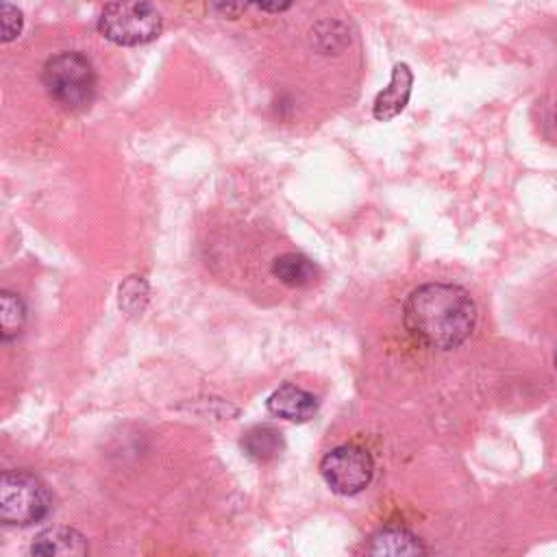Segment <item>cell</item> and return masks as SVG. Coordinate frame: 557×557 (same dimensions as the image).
Here are the masks:
<instances>
[{
	"label": "cell",
	"instance_id": "1",
	"mask_svg": "<svg viewBox=\"0 0 557 557\" xmlns=\"http://www.w3.org/2000/svg\"><path fill=\"white\" fill-rule=\"evenodd\" d=\"M403 318L418 342L448 350L470 337L476 324V307L461 285L424 283L407 296Z\"/></svg>",
	"mask_w": 557,
	"mask_h": 557
},
{
	"label": "cell",
	"instance_id": "2",
	"mask_svg": "<svg viewBox=\"0 0 557 557\" xmlns=\"http://www.w3.org/2000/svg\"><path fill=\"white\" fill-rule=\"evenodd\" d=\"M41 83L48 96L67 111L87 109L96 96V70L78 50H63L46 59Z\"/></svg>",
	"mask_w": 557,
	"mask_h": 557
},
{
	"label": "cell",
	"instance_id": "3",
	"mask_svg": "<svg viewBox=\"0 0 557 557\" xmlns=\"http://www.w3.org/2000/svg\"><path fill=\"white\" fill-rule=\"evenodd\" d=\"M161 30L163 17L150 2H109L98 17V33L115 46H144Z\"/></svg>",
	"mask_w": 557,
	"mask_h": 557
},
{
	"label": "cell",
	"instance_id": "4",
	"mask_svg": "<svg viewBox=\"0 0 557 557\" xmlns=\"http://www.w3.org/2000/svg\"><path fill=\"white\" fill-rule=\"evenodd\" d=\"M52 496L48 487L26 470H7L0 476V520L4 524H33L48 516Z\"/></svg>",
	"mask_w": 557,
	"mask_h": 557
},
{
	"label": "cell",
	"instance_id": "5",
	"mask_svg": "<svg viewBox=\"0 0 557 557\" xmlns=\"http://www.w3.org/2000/svg\"><path fill=\"white\" fill-rule=\"evenodd\" d=\"M374 463L366 448L361 446H337L329 450L320 461V474L326 485L342 496L359 494L372 481Z\"/></svg>",
	"mask_w": 557,
	"mask_h": 557
},
{
	"label": "cell",
	"instance_id": "6",
	"mask_svg": "<svg viewBox=\"0 0 557 557\" xmlns=\"http://www.w3.org/2000/svg\"><path fill=\"white\" fill-rule=\"evenodd\" d=\"M33 557H89L85 535L72 527H48L30 542Z\"/></svg>",
	"mask_w": 557,
	"mask_h": 557
},
{
	"label": "cell",
	"instance_id": "7",
	"mask_svg": "<svg viewBox=\"0 0 557 557\" xmlns=\"http://www.w3.org/2000/svg\"><path fill=\"white\" fill-rule=\"evenodd\" d=\"M363 557H426L418 535L403 527H385L376 531L363 550Z\"/></svg>",
	"mask_w": 557,
	"mask_h": 557
},
{
	"label": "cell",
	"instance_id": "8",
	"mask_svg": "<svg viewBox=\"0 0 557 557\" xmlns=\"http://www.w3.org/2000/svg\"><path fill=\"white\" fill-rule=\"evenodd\" d=\"M411 87H413V74L409 70L407 63H396L392 70V78L389 85L383 87L374 102H372V115L379 122H387L392 117H396L409 102L411 96Z\"/></svg>",
	"mask_w": 557,
	"mask_h": 557
},
{
	"label": "cell",
	"instance_id": "9",
	"mask_svg": "<svg viewBox=\"0 0 557 557\" xmlns=\"http://www.w3.org/2000/svg\"><path fill=\"white\" fill-rule=\"evenodd\" d=\"M268 409L283 420L307 422L318 411V398L294 383H283L270 394Z\"/></svg>",
	"mask_w": 557,
	"mask_h": 557
},
{
	"label": "cell",
	"instance_id": "10",
	"mask_svg": "<svg viewBox=\"0 0 557 557\" xmlns=\"http://www.w3.org/2000/svg\"><path fill=\"white\" fill-rule=\"evenodd\" d=\"M272 274L287 287H307L320 272L309 257L300 252H285L272 261Z\"/></svg>",
	"mask_w": 557,
	"mask_h": 557
},
{
	"label": "cell",
	"instance_id": "11",
	"mask_svg": "<svg viewBox=\"0 0 557 557\" xmlns=\"http://www.w3.org/2000/svg\"><path fill=\"white\" fill-rule=\"evenodd\" d=\"M242 446L248 457H252L257 461H270L283 453L285 442H283V435L278 429H274L270 424H259V426H252L250 431H246Z\"/></svg>",
	"mask_w": 557,
	"mask_h": 557
},
{
	"label": "cell",
	"instance_id": "12",
	"mask_svg": "<svg viewBox=\"0 0 557 557\" xmlns=\"http://www.w3.org/2000/svg\"><path fill=\"white\" fill-rule=\"evenodd\" d=\"M0 322H2V329H0L2 342L15 339L24 331V324H26L24 302L17 294H13L9 289L0 292Z\"/></svg>",
	"mask_w": 557,
	"mask_h": 557
},
{
	"label": "cell",
	"instance_id": "13",
	"mask_svg": "<svg viewBox=\"0 0 557 557\" xmlns=\"http://www.w3.org/2000/svg\"><path fill=\"white\" fill-rule=\"evenodd\" d=\"M117 302H120V309L128 315L141 313L148 302V283L144 281V276H137V274L126 276L117 289Z\"/></svg>",
	"mask_w": 557,
	"mask_h": 557
},
{
	"label": "cell",
	"instance_id": "14",
	"mask_svg": "<svg viewBox=\"0 0 557 557\" xmlns=\"http://www.w3.org/2000/svg\"><path fill=\"white\" fill-rule=\"evenodd\" d=\"M0 17H2V41H11L20 35L22 30V13L17 7L2 2L0 4Z\"/></svg>",
	"mask_w": 557,
	"mask_h": 557
},
{
	"label": "cell",
	"instance_id": "15",
	"mask_svg": "<svg viewBox=\"0 0 557 557\" xmlns=\"http://www.w3.org/2000/svg\"><path fill=\"white\" fill-rule=\"evenodd\" d=\"M213 9H220L222 13H226V15H237L239 11H244L246 9V4H213Z\"/></svg>",
	"mask_w": 557,
	"mask_h": 557
},
{
	"label": "cell",
	"instance_id": "16",
	"mask_svg": "<svg viewBox=\"0 0 557 557\" xmlns=\"http://www.w3.org/2000/svg\"><path fill=\"white\" fill-rule=\"evenodd\" d=\"M255 7L261 9V11H285V9H289L292 4H276V2L268 4V2H259V4H255Z\"/></svg>",
	"mask_w": 557,
	"mask_h": 557
},
{
	"label": "cell",
	"instance_id": "17",
	"mask_svg": "<svg viewBox=\"0 0 557 557\" xmlns=\"http://www.w3.org/2000/svg\"><path fill=\"white\" fill-rule=\"evenodd\" d=\"M555 368H557V350H555Z\"/></svg>",
	"mask_w": 557,
	"mask_h": 557
},
{
	"label": "cell",
	"instance_id": "18",
	"mask_svg": "<svg viewBox=\"0 0 557 557\" xmlns=\"http://www.w3.org/2000/svg\"><path fill=\"white\" fill-rule=\"evenodd\" d=\"M555 122H557V107H555Z\"/></svg>",
	"mask_w": 557,
	"mask_h": 557
}]
</instances>
